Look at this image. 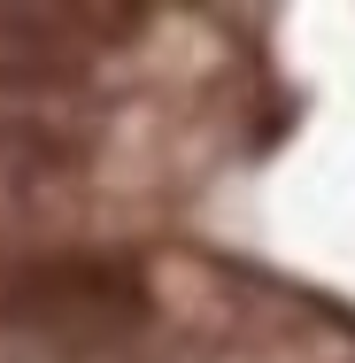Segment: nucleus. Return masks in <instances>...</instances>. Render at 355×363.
<instances>
[{
  "instance_id": "nucleus-2",
  "label": "nucleus",
  "mask_w": 355,
  "mask_h": 363,
  "mask_svg": "<svg viewBox=\"0 0 355 363\" xmlns=\"http://www.w3.org/2000/svg\"><path fill=\"white\" fill-rule=\"evenodd\" d=\"M93 124L70 108H0V186L47 194V186H77L93 170Z\"/></svg>"
},
{
  "instance_id": "nucleus-1",
  "label": "nucleus",
  "mask_w": 355,
  "mask_h": 363,
  "mask_svg": "<svg viewBox=\"0 0 355 363\" xmlns=\"http://www.w3.org/2000/svg\"><path fill=\"white\" fill-rule=\"evenodd\" d=\"M0 325L47 333L70 348H116L154 325V286L132 255L108 247H47L23 263H0Z\"/></svg>"
}]
</instances>
